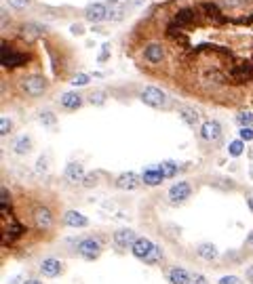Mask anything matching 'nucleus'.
Wrapping results in <instances>:
<instances>
[{"instance_id":"79ce46f5","label":"nucleus","mask_w":253,"mask_h":284,"mask_svg":"<svg viewBox=\"0 0 253 284\" xmlns=\"http://www.w3.org/2000/svg\"><path fill=\"white\" fill-rule=\"evenodd\" d=\"M247 278H249V280L253 282V265H251V267H249V269H247Z\"/></svg>"},{"instance_id":"72a5a7b5","label":"nucleus","mask_w":253,"mask_h":284,"mask_svg":"<svg viewBox=\"0 0 253 284\" xmlns=\"http://www.w3.org/2000/svg\"><path fill=\"white\" fill-rule=\"evenodd\" d=\"M97 181H99L97 175L89 173V175H85V179H82V185H85V187H95V185H97Z\"/></svg>"},{"instance_id":"a211bd4d","label":"nucleus","mask_w":253,"mask_h":284,"mask_svg":"<svg viewBox=\"0 0 253 284\" xmlns=\"http://www.w3.org/2000/svg\"><path fill=\"white\" fill-rule=\"evenodd\" d=\"M125 11H126V6L120 2V0H108V19H112V21H123Z\"/></svg>"},{"instance_id":"f257e3e1","label":"nucleus","mask_w":253,"mask_h":284,"mask_svg":"<svg viewBox=\"0 0 253 284\" xmlns=\"http://www.w3.org/2000/svg\"><path fill=\"white\" fill-rule=\"evenodd\" d=\"M49 88V82L44 80V76H25V78L21 80V91L28 95V97H40V95L47 93Z\"/></svg>"},{"instance_id":"aec40b11","label":"nucleus","mask_w":253,"mask_h":284,"mask_svg":"<svg viewBox=\"0 0 253 284\" xmlns=\"http://www.w3.org/2000/svg\"><path fill=\"white\" fill-rule=\"evenodd\" d=\"M11 148H13V151H15L17 156H25L32 150V139H30V135H19V137H15V139H13V143H11Z\"/></svg>"},{"instance_id":"4c0bfd02","label":"nucleus","mask_w":253,"mask_h":284,"mask_svg":"<svg viewBox=\"0 0 253 284\" xmlns=\"http://www.w3.org/2000/svg\"><path fill=\"white\" fill-rule=\"evenodd\" d=\"M36 170H38V173H44V170H47V158H44V156L38 158V162H36Z\"/></svg>"},{"instance_id":"6e6552de","label":"nucleus","mask_w":253,"mask_h":284,"mask_svg":"<svg viewBox=\"0 0 253 284\" xmlns=\"http://www.w3.org/2000/svg\"><path fill=\"white\" fill-rule=\"evenodd\" d=\"M32 217H34V225L38 227V230L47 232V230L53 227V215H51V211L47 206H38Z\"/></svg>"},{"instance_id":"5701e85b","label":"nucleus","mask_w":253,"mask_h":284,"mask_svg":"<svg viewBox=\"0 0 253 284\" xmlns=\"http://www.w3.org/2000/svg\"><path fill=\"white\" fill-rule=\"evenodd\" d=\"M169 282L171 284H190V274L181 267L169 269Z\"/></svg>"},{"instance_id":"473e14b6","label":"nucleus","mask_w":253,"mask_h":284,"mask_svg":"<svg viewBox=\"0 0 253 284\" xmlns=\"http://www.w3.org/2000/svg\"><path fill=\"white\" fill-rule=\"evenodd\" d=\"M238 135L243 141H253V126H240Z\"/></svg>"},{"instance_id":"1a4fd4ad","label":"nucleus","mask_w":253,"mask_h":284,"mask_svg":"<svg viewBox=\"0 0 253 284\" xmlns=\"http://www.w3.org/2000/svg\"><path fill=\"white\" fill-rule=\"evenodd\" d=\"M144 59L152 63V66H156V63H161L164 59V47L161 42H150V44H145V49H144Z\"/></svg>"},{"instance_id":"ea45409f","label":"nucleus","mask_w":253,"mask_h":284,"mask_svg":"<svg viewBox=\"0 0 253 284\" xmlns=\"http://www.w3.org/2000/svg\"><path fill=\"white\" fill-rule=\"evenodd\" d=\"M226 6H240V4H245V0H221Z\"/></svg>"},{"instance_id":"0eeeda50","label":"nucleus","mask_w":253,"mask_h":284,"mask_svg":"<svg viewBox=\"0 0 253 284\" xmlns=\"http://www.w3.org/2000/svg\"><path fill=\"white\" fill-rule=\"evenodd\" d=\"M85 19L91 23H101L104 19H108V6L104 2H91L85 9Z\"/></svg>"},{"instance_id":"58836bf2","label":"nucleus","mask_w":253,"mask_h":284,"mask_svg":"<svg viewBox=\"0 0 253 284\" xmlns=\"http://www.w3.org/2000/svg\"><path fill=\"white\" fill-rule=\"evenodd\" d=\"M70 32H72L74 36H82V34H85V28H82V25H78V23H74L72 28H70Z\"/></svg>"},{"instance_id":"39448f33","label":"nucleus","mask_w":253,"mask_h":284,"mask_svg":"<svg viewBox=\"0 0 253 284\" xmlns=\"http://www.w3.org/2000/svg\"><path fill=\"white\" fill-rule=\"evenodd\" d=\"M190 194H192L190 183L188 181H177L169 187V202L171 204H181V202H186L190 198Z\"/></svg>"},{"instance_id":"7c9ffc66","label":"nucleus","mask_w":253,"mask_h":284,"mask_svg":"<svg viewBox=\"0 0 253 284\" xmlns=\"http://www.w3.org/2000/svg\"><path fill=\"white\" fill-rule=\"evenodd\" d=\"M70 82H72L74 86H87L89 84V76L87 74H74Z\"/></svg>"},{"instance_id":"a19ab883","label":"nucleus","mask_w":253,"mask_h":284,"mask_svg":"<svg viewBox=\"0 0 253 284\" xmlns=\"http://www.w3.org/2000/svg\"><path fill=\"white\" fill-rule=\"evenodd\" d=\"M144 2H145V0H126V4H131V6H139Z\"/></svg>"},{"instance_id":"37998d69","label":"nucleus","mask_w":253,"mask_h":284,"mask_svg":"<svg viewBox=\"0 0 253 284\" xmlns=\"http://www.w3.org/2000/svg\"><path fill=\"white\" fill-rule=\"evenodd\" d=\"M247 244H249V246H253V232L249 234V236H247Z\"/></svg>"},{"instance_id":"c9c22d12","label":"nucleus","mask_w":253,"mask_h":284,"mask_svg":"<svg viewBox=\"0 0 253 284\" xmlns=\"http://www.w3.org/2000/svg\"><path fill=\"white\" fill-rule=\"evenodd\" d=\"M108 59H110V42H104V47H101V55L97 57V61L106 63Z\"/></svg>"},{"instance_id":"393cba45","label":"nucleus","mask_w":253,"mask_h":284,"mask_svg":"<svg viewBox=\"0 0 253 284\" xmlns=\"http://www.w3.org/2000/svg\"><path fill=\"white\" fill-rule=\"evenodd\" d=\"M243 150H245L243 139H234V141H230V145H228V154L234 156V158H238L240 154H243Z\"/></svg>"},{"instance_id":"b1692460","label":"nucleus","mask_w":253,"mask_h":284,"mask_svg":"<svg viewBox=\"0 0 253 284\" xmlns=\"http://www.w3.org/2000/svg\"><path fill=\"white\" fill-rule=\"evenodd\" d=\"M158 168H161V173L164 175V179H171V177H175L177 175V170H180V167L173 162V160H164L158 164Z\"/></svg>"},{"instance_id":"f03ea898","label":"nucleus","mask_w":253,"mask_h":284,"mask_svg":"<svg viewBox=\"0 0 253 284\" xmlns=\"http://www.w3.org/2000/svg\"><path fill=\"white\" fill-rule=\"evenodd\" d=\"M101 251H104V242H101L99 238H95V236L82 238L78 242V255L85 257L87 261H95V259L101 255Z\"/></svg>"},{"instance_id":"2f4dec72","label":"nucleus","mask_w":253,"mask_h":284,"mask_svg":"<svg viewBox=\"0 0 253 284\" xmlns=\"http://www.w3.org/2000/svg\"><path fill=\"white\" fill-rule=\"evenodd\" d=\"M11 131H13V120L2 116V120H0V133H2V135H9Z\"/></svg>"},{"instance_id":"9b49d317","label":"nucleus","mask_w":253,"mask_h":284,"mask_svg":"<svg viewBox=\"0 0 253 284\" xmlns=\"http://www.w3.org/2000/svg\"><path fill=\"white\" fill-rule=\"evenodd\" d=\"M114 244L120 246V249H129V246L135 244V240H137V234L129 230V227H125V230H118V232H114Z\"/></svg>"},{"instance_id":"c03bdc74","label":"nucleus","mask_w":253,"mask_h":284,"mask_svg":"<svg viewBox=\"0 0 253 284\" xmlns=\"http://www.w3.org/2000/svg\"><path fill=\"white\" fill-rule=\"evenodd\" d=\"M23 284H42V282H40V280H34V278H32V280H25Z\"/></svg>"},{"instance_id":"a18cd8bd","label":"nucleus","mask_w":253,"mask_h":284,"mask_svg":"<svg viewBox=\"0 0 253 284\" xmlns=\"http://www.w3.org/2000/svg\"><path fill=\"white\" fill-rule=\"evenodd\" d=\"M249 208H251V213H253V196L249 198Z\"/></svg>"},{"instance_id":"412c9836","label":"nucleus","mask_w":253,"mask_h":284,"mask_svg":"<svg viewBox=\"0 0 253 284\" xmlns=\"http://www.w3.org/2000/svg\"><path fill=\"white\" fill-rule=\"evenodd\" d=\"M180 118H181L188 126H192V129H194V126L199 124V118H200V116H199V112H196L194 107H190V105H181V107H180Z\"/></svg>"},{"instance_id":"f8f14e48","label":"nucleus","mask_w":253,"mask_h":284,"mask_svg":"<svg viewBox=\"0 0 253 284\" xmlns=\"http://www.w3.org/2000/svg\"><path fill=\"white\" fill-rule=\"evenodd\" d=\"M154 242L148 238H137L135 240V244L131 246V252H133V257H137V259H142V261H145V257L152 252V249H154Z\"/></svg>"},{"instance_id":"cd10ccee","label":"nucleus","mask_w":253,"mask_h":284,"mask_svg":"<svg viewBox=\"0 0 253 284\" xmlns=\"http://www.w3.org/2000/svg\"><path fill=\"white\" fill-rule=\"evenodd\" d=\"M236 122L240 126H253V114L251 112H240V114H236Z\"/></svg>"},{"instance_id":"423d86ee","label":"nucleus","mask_w":253,"mask_h":284,"mask_svg":"<svg viewBox=\"0 0 253 284\" xmlns=\"http://www.w3.org/2000/svg\"><path fill=\"white\" fill-rule=\"evenodd\" d=\"M200 137L209 143H219L221 141V124L217 120H205L200 126Z\"/></svg>"},{"instance_id":"4be33fe9","label":"nucleus","mask_w":253,"mask_h":284,"mask_svg":"<svg viewBox=\"0 0 253 284\" xmlns=\"http://www.w3.org/2000/svg\"><path fill=\"white\" fill-rule=\"evenodd\" d=\"M196 252H199L200 259H205V261H213V259H217V246L211 244V242H202L199 244V249H196Z\"/></svg>"},{"instance_id":"20e7f679","label":"nucleus","mask_w":253,"mask_h":284,"mask_svg":"<svg viewBox=\"0 0 253 284\" xmlns=\"http://www.w3.org/2000/svg\"><path fill=\"white\" fill-rule=\"evenodd\" d=\"M139 99L144 101L145 105H150V107H164L167 105V95H164L158 86H145L142 93H139Z\"/></svg>"},{"instance_id":"49530a36","label":"nucleus","mask_w":253,"mask_h":284,"mask_svg":"<svg viewBox=\"0 0 253 284\" xmlns=\"http://www.w3.org/2000/svg\"><path fill=\"white\" fill-rule=\"evenodd\" d=\"M245 2H253V0H245Z\"/></svg>"},{"instance_id":"c85d7f7f","label":"nucleus","mask_w":253,"mask_h":284,"mask_svg":"<svg viewBox=\"0 0 253 284\" xmlns=\"http://www.w3.org/2000/svg\"><path fill=\"white\" fill-rule=\"evenodd\" d=\"M106 99H108V95H106L104 91H95V93L89 95V101H91L93 105H104Z\"/></svg>"},{"instance_id":"e433bc0d","label":"nucleus","mask_w":253,"mask_h":284,"mask_svg":"<svg viewBox=\"0 0 253 284\" xmlns=\"http://www.w3.org/2000/svg\"><path fill=\"white\" fill-rule=\"evenodd\" d=\"M219 284H240V278H236V276H221Z\"/></svg>"},{"instance_id":"c756f323","label":"nucleus","mask_w":253,"mask_h":284,"mask_svg":"<svg viewBox=\"0 0 253 284\" xmlns=\"http://www.w3.org/2000/svg\"><path fill=\"white\" fill-rule=\"evenodd\" d=\"M40 124H44V126H55L57 124V116L53 112H42L40 114Z\"/></svg>"},{"instance_id":"dca6fc26","label":"nucleus","mask_w":253,"mask_h":284,"mask_svg":"<svg viewBox=\"0 0 253 284\" xmlns=\"http://www.w3.org/2000/svg\"><path fill=\"white\" fill-rule=\"evenodd\" d=\"M59 103H61V107H63V110H68V112H74V110H78V107L82 105V97H80L78 93L70 91V93H63V95H61Z\"/></svg>"},{"instance_id":"a878e982","label":"nucleus","mask_w":253,"mask_h":284,"mask_svg":"<svg viewBox=\"0 0 253 284\" xmlns=\"http://www.w3.org/2000/svg\"><path fill=\"white\" fill-rule=\"evenodd\" d=\"M9 206H11V194H9V187L2 185V189H0V208H2V213H6Z\"/></svg>"},{"instance_id":"9d476101","label":"nucleus","mask_w":253,"mask_h":284,"mask_svg":"<svg viewBox=\"0 0 253 284\" xmlns=\"http://www.w3.org/2000/svg\"><path fill=\"white\" fill-rule=\"evenodd\" d=\"M38 269H40V274L44 278H55V276H59L63 271V263L59 261V259H55V257H47L40 263V267Z\"/></svg>"},{"instance_id":"4468645a","label":"nucleus","mask_w":253,"mask_h":284,"mask_svg":"<svg viewBox=\"0 0 253 284\" xmlns=\"http://www.w3.org/2000/svg\"><path fill=\"white\" fill-rule=\"evenodd\" d=\"M142 183V177L137 173H123L116 177V187L118 189H135Z\"/></svg>"},{"instance_id":"ddd939ff","label":"nucleus","mask_w":253,"mask_h":284,"mask_svg":"<svg viewBox=\"0 0 253 284\" xmlns=\"http://www.w3.org/2000/svg\"><path fill=\"white\" fill-rule=\"evenodd\" d=\"M44 32H47V30H44V25L30 21V23L21 25V30H19V36H21L23 40H36V38L44 36Z\"/></svg>"},{"instance_id":"2eb2a0df","label":"nucleus","mask_w":253,"mask_h":284,"mask_svg":"<svg viewBox=\"0 0 253 284\" xmlns=\"http://www.w3.org/2000/svg\"><path fill=\"white\" fill-rule=\"evenodd\" d=\"M63 177H66L70 183H82V179H85V168H82V164H78V162H70L66 170H63Z\"/></svg>"},{"instance_id":"f3484780","label":"nucleus","mask_w":253,"mask_h":284,"mask_svg":"<svg viewBox=\"0 0 253 284\" xmlns=\"http://www.w3.org/2000/svg\"><path fill=\"white\" fill-rule=\"evenodd\" d=\"M142 181L145 183V185L154 187V185H161V183L164 181V175L161 173V168H158V167H152V168H145L144 170Z\"/></svg>"},{"instance_id":"bb28decb","label":"nucleus","mask_w":253,"mask_h":284,"mask_svg":"<svg viewBox=\"0 0 253 284\" xmlns=\"http://www.w3.org/2000/svg\"><path fill=\"white\" fill-rule=\"evenodd\" d=\"M161 259H163V249H161V246H154V249H152V252H150V255L148 257H145V261L144 263H158V261H161Z\"/></svg>"},{"instance_id":"f704fd0d","label":"nucleus","mask_w":253,"mask_h":284,"mask_svg":"<svg viewBox=\"0 0 253 284\" xmlns=\"http://www.w3.org/2000/svg\"><path fill=\"white\" fill-rule=\"evenodd\" d=\"M6 2H9V6H13V9H19V11H21V9H28L32 0H6Z\"/></svg>"},{"instance_id":"6ab92c4d","label":"nucleus","mask_w":253,"mask_h":284,"mask_svg":"<svg viewBox=\"0 0 253 284\" xmlns=\"http://www.w3.org/2000/svg\"><path fill=\"white\" fill-rule=\"evenodd\" d=\"M63 223H66L68 227H87L89 219L78 211H68L66 215H63Z\"/></svg>"},{"instance_id":"7ed1b4c3","label":"nucleus","mask_w":253,"mask_h":284,"mask_svg":"<svg viewBox=\"0 0 253 284\" xmlns=\"http://www.w3.org/2000/svg\"><path fill=\"white\" fill-rule=\"evenodd\" d=\"M28 61V55L25 53H19L13 47H9V42L2 40V67L4 69H15L19 66Z\"/></svg>"}]
</instances>
